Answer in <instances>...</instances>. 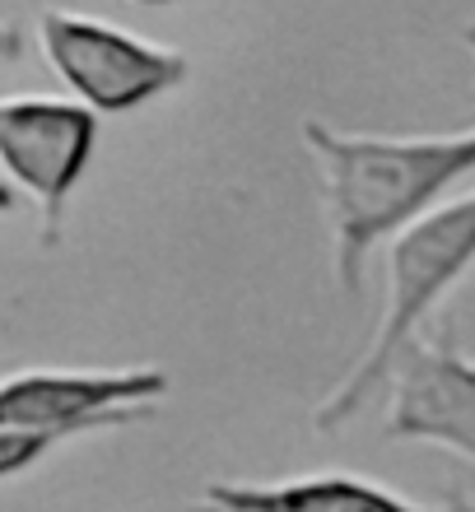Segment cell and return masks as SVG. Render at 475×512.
I'll return each instance as SVG.
<instances>
[{"mask_svg": "<svg viewBox=\"0 0 475 512\" xmlns=\"http://www.w3.org/2000/svg\"><path fill=\"white\" fill-rule=\"evenodd\" d=\"M33 33H38V47L47 66L56 70V80L94 117L136 112L154 98L182 89L191 75L187 52L126 33L98 14L66 10V5H42Z\"/></svg>", "mask_w": 475, "mask_h": 512, "instance_id": "obj_3", "label": "cell"}, {"mask_svg": "<svg viewBox=\"0 0 475 512\" xmlns=\"http://www.w3.org/2000/svg\"><path fill=\"white\" fill-rule=\"evenodd\" d=\"M61 447V438H47V433H28V429H0V480H14V475L33 471L38 461H47Z\"/></svg>", "mask_w": 475, "mask_h": 512, "instance_id": "obj_8", "label": "cell"}, {"mask_svg": "<svg viewBox=\"0 0 475 512\" xmlns=\"http://www.w3.org/2000/svg\"><path fill=\"white\" fill-rule=\"evenodd\" d=\"M443 512H475V499H466L462 489H448V499H443Z\"/></svg>", "mask_w": 475, "mask_h": 512, "instance_id": "obj_10", "label": "cell"}, {"mask_svg": "<svg viewBox=\"0 0 475 512\" xmlns=\"http://www.w3.org/2000/svg\"><path fill=\"white\" fill-rule=\"evenodd\" d=\"M387 443H429L475 461V359L452 331L410 336L387 373Z\"/></svg>", "mask_w": 475, "mask_h": 512, "instance_id": "obj_6", "label": "cell"}, {"mask_svg": "<svg viewBox=\"0 0 475 512\" xmlns=\"http://www.w3.org/2000/svg\"><path fill=\"white\" fill-rule=\"evenodd\" d=\"M131 5H173V0H131Z\"/></svg>", "mask_w": 475, "mask_h": 512, "instance_id": "obj_13", "label": "cell"}, {"mask_svg": "<svg viewBox=\"0 0 475 512\" xmlns=\"http://www.w3.org/2000/svg\"><path fill=\"white\" fill-rule=\"evenodd\" d=\"M24 47H28L24 28H19V24H0V70L19 66V61H24Z\"/></svg>", "mask_w": 475, "mask_h": 512, "instance_id": "obj_9", "label": "cell"}, {"mask_svg": "<svg viewBox=\"0 0 475 512\" xmlns=\"http://www.w3.org/2000/svg\"><path fill=\"white\" fill-rule=\"evenodd\" d=\"M475 270V191L434 205L424 219L401 229L387 243V308L368 340V350L350 364V373L322 396L313 410L317 433H340L364 410L392 373L396 350L420 336L434 308Z\"/></svg>", "mask_w": 475, "mask_h": 512, "instance_id": "obj_2", "label": "cell"}, {"mask_svg": "<svg viewBox=\"0 0 475 512\" xmlns=\"http://www.w3.org/2000/svg\"><path fill=\"white\" fill-rule=\"evenodd\" d=\"M462 42H466V47H471V52H475V24H466V28H462Z\"/></svg>", "mask_w": 475, "mask_h": 512, "instance_id": "obj_12", "label": "cell"}, {"mask_svg": "<svg viewBox=\"0 0 475 512\" xmlns=\"http://www.w3.org/2000/svg\"><path fill=\"white\" fill-rule=\"evenodd\" d=\"M168 396L163 368H19L0 378V429L47 438L131 429Z\"/></svg>", "mask_w": 475, "mask_h": 512, "instance_id": "obj_4", "label": "cell"}, {"mask_svg": "<svg viewBox=\"0 0 475 512\" xmlns=\"http://www.w3.org/2000/svg\"><path fill=\"white\" fill-rule=\"evenodd\" d=\"M201 499L215 512H438L345 471L294 475V480H271V485L219 480V485H205Z\"/></svg>", "mask_w": 475, "mask_h": 512, "instance_id": "obj_7", "label": "cell"}, {"mask_svg": "<svg viewBox=\"0 0 475 512\" xmlns=\"http://www.w3.org/2000/svg\"><path fill=\"white\" fill-rule=\"evenodd\" d=\"M98 149V117L75 98H0V177L42 215V247L61 243L66 201Z\"/></svg>", "mask_w": 475, "mask_h": 512, "instance_id": "obj_5", "label": "cell"}, {"mask_svg": "<svg viewBox=\"0 0 475 512\" xmlns=\"http://www.w3.org/2000/svg\"><path fill=\"white\" fill-rule=\"evenodd\" d=\"M173 512H177V508H173ZM191 512H215V508H191Z\"/></svg>", "mask_w": 475, "mask_h": 512, "instance_id": "obj_14", "label": "cell"}, {"mask_svg": "<svg viewBox=\"0 0 475 512\" xmlns=\"http://www.w3.org/2000/svg\"><path fill=\"white\" fill-rule=\"evenodd\" d=\"M14 205H19V191H14L10 182L0 177V215H14Z\"/></svg>", "mask_w": 475, "mask_h": 512, "instance_id": "obj_11", "label": "cell"}, {"mask_svg": "<svg viewBox=\"0 0 475 512\" xmlns=\"http://www.w3.org/2000/svg\"><path fill=\"white\" fill-rule=\"evenodd\" d=\"M303 145L317 163L331 266L345 294H359L368 252L448 201L475 173V126L443 135H350L308 117Z\"/></svg>", "mask_w": 475, "mask_h": 512, "instance_id": "obj_1", "label": "cell"}]
</instances>
